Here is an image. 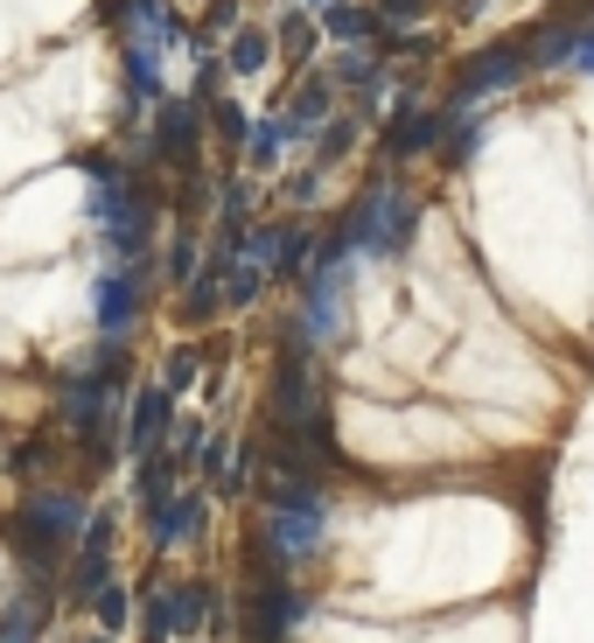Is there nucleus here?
<instances>
[{"label": "nucleus", "instance_id": "obj_1", "mask_svg": "<svg viewBox=\"0 0 594 643\" xmlns=\"http://www.w3.org/2000/svg\"><path fill=\"white\" fill-rule=\"evenodd\" d=\"M413 232V196H392V189H371L350 217V245H371V252H399Z\"/></svg>", "mask_w": 594, "mask_h": 643}, {"label": "nucleus", "instance_id": "obj_2", "mask_svg": "<svg viewBox=\"0 0 594 643\" xmlns=\"http://www.w3.org/2000/svg\"><path fill=\"white\" fill-rule=\"evenodd\" d=\"M343 280H350V259H322L315 294H309V308H301V343H329L343 329Z\"/></svg>", "mask_w": 594, "mask_h": 643}, {"label": "nucleus", "instance_id": "obj_3", "mask_svg": "<svg viewBox=\"0 0 594 643\" xmlns=\"http://www.w3.org/2000/svg\"><path fill=\"white\" fill-rule=\"evenodd\" d=\"M29 524H35V539H43V545H70V539L91 532V510L70 497V489H35V497H29Z\"/></svg>", "mask_w": 594, "mask_h": 643}, {"label": "nucleus", "instance_id": "obj_4", "mask_svg": "<svg viewBox=\"0 0 594 643\" xmlns=\"http://www.w3.org/2000/svg\"><path fill=\"white\" fill-rule=\"evenodd\" d=\"M141 287H147V267H105L99 273V336H105V343H120V336H126Z\"/></svg>", "mask_w": 594, "mask_h": 643}, {"label": "nucleus", "instance_id": "obj_5", "mask_svg": "<svg viewBox=\"0 0 594 643\" xmlns=\"http://www.w3.org/2000/svg\"><path fill=\"white\" fill-rule=\"evenodd\" d=\"M322 545V510H273L266 518V560H309Z\"/></svg>", "mask_w": 594, "mask_h": 643}, {"label": "nucleus", "instance_id": "obj_6", "mask_svg": "<svg viewBox=\"0 0 594 643\" xmlns=\"http://www.w3.org/2000/svg\"><path fill=\"white\" fill-rule=\"evenodd\" d=\"M161 441H168V392L141 385L133 392V420H126V448L133 455H161Z\"/></svg>", "mask_w": 594, "mask_h": 643}, {"label": "nucleus", "instance_id": "obj_7", "mask_svg": "<svg viewBox=\"0 0 594 643\" xmlns=\"http://www.w3.org/2000/svg\"><path fill=\"white\" fill-rule=\"evenodd\" d=\"M517 70H525V56H511V49H490V56H475V64L462 70V84H455V99L475 105V99H490L496 84H511Z\"/></svg>", "mask_w": 594, "mask_h": 643}, {"label": "nucleus", "instance_id": "obj_8", "mask_svg": "<svg viewBox=\"0 0 594 643\" xmlns=\"http://www.w3.org/2000/svg\"><path fill=\"white\" fill-rule=\"evenodd\" d=\"M203 532V497H168L155 510V545H189Z\"/></svg>", "mask_w": 594, "mask_h": 643}, {"label": "nucleus", "instance_id": "obj_9", "mask_svg": "<svg viewBox=\"0 0 594 643\" xmlns=\"http://www.w3.org/2000/svg\"><path fill=\"white\" fill-rule=\"evenodd\" d=\"M155 140L168 161H189V147H197V105H161L155 112Z\"/></svg>", "mask_w": 594, "mask_h": 643}, {"label": "nucleus", "instance_id": "obj_10", "mask_svg": "<svg viewBox=\"0 0 594 643\" xmlns=\"http://www.w3.org/2000/svg\"><path fill=\"white\" fill-rule=\"evenodd\" d=\"M133 497H141L147 510H161L168 497H176V455H141V469H133Z\"/></svg>", "mask_w": 594, "mask_h": 643}, {"label": "nucleus", "instance_id": "obj_11", "mask_svg": "<svg viewBox=\"0 0 594 643\" xmlns=\"http://www.w3.org/2000/svg\"><path fill=\"white\" fill-rule=\"evenodd\" d=\"M309 616V601H301L294 588H259V636H280V630H294V622Z\"/></svg>", "mask_w": 594, "mask_h": 643}, {"label": "nucleus", "instance_id": "obj_12", "mask_svg": "<svg viewBox=\"0 0 594 643\" xmlns=\"http://www.w3.org/2000/svg\"><path fill=\"white\" fill-rule=\"evenodd\" d=\"M43 636V609L35 601H14L8 616H0V643H35Z\"/></svg>", "mask_w": 594, "mask_h": 643}, {"label": "nucleus", "instance_id": "obj_13", "mask_svg": "<svg viewBox=\"0 0 594 643\" xmlns=\"http://www.w3.org/2000/svg\"><path fill=\"white\" fill-rule=\"evenodd\" d=\"M287 134H294L287 120H266V126H253V134H245V140H253L245 155H253L259 168H273V161H280V147H287Z\"/></svg>", "mask_w": 594, "mask_h": 643}, {"label": "nucleus", "instance_id": "obj_14", "mask_svg": "<svg viewBox=\"0 0 594 643\" xmlns=\"http://www.w3.org/2000/svg\"><path fill=\"white\" fill-rule=\"evenodd\" d=\"M266 56H273V43H266L259 29H238V43H232V70H238V78H253V70H266Z\"/></svg>", "mask_w": 594, "mask_h": 643}, {"label": "nucleus", "instance_id": "obj_15", "mask_svg": "<svg viewBox=\"0 0 594 643\" xmlns=\"http://www.w3.org/2000/svg\"><path fill=\"white\" fill-rule=\"evenodd\" d=\"M315 120H329V84H322V78H309V84H301V99H294V120H287V126L301 134V126H315Z\"/></svg>", "mask_w": 594, "mask_h": 643}, {"label": "nucleus", "instance_id": "obj_16", "mask_svg": "<svg viewBox=\"0 0 594 643\" xmlns=\"http://www.w3.org/2000/svg\"><path fill=\"white\" fill-rule=\"evenodd\" d=\"M378 22H371V14H363V8H343V0H336V8H329V35H336V43H363V35H371Z\"/></svg>", "mask_w": 594, "mask_h": 643}, {"label": "nucleus", "instance_id": "obj_17", "mask_svg": "<svg viewBox=\"0 0 594 643\" xmlns=\"http://www.w3.org/2000/svg\"><path fill=\"white\" fill-rule=\"evenodd\" d=\"M189 385H197V350H176V357H168V371H161V392L176 399V392H189Z\"/></svg>", "mask_w": 594, "mask_h": 643}, {"label": "nucleus", "instance_id": "obj_18", "mask_svg": "<svg viewBox=\"0 0 594 643\" xmlns=\"http://www.w3.org/2000/svg\"><path fill=\"white\" fill-rule=\"evenodd\" d=\"M217 273H224V267H210L197 287H189V322H210V315H217Z\"/></svg>", "mask_w": 594, "mask_h": 643}, {"label": "nucleus", "instance_id": "obj_19", "mask_svg": "<svg viewBox=\"0 0 594 643\" xmlns=\"http://www.w3.org/2000/svg\"><path fill=\"white\" fill-rule=\"evenodd\" d=\"M573 43H581V29H546V43H539V64H560V56H573Z\"/></svg>", "mask_w": 594, "mask_h": 643}, {"label": "nucleus", "instance_id": "obj_20", "mask_svg": "<svg viewBox=\"0 0 594 643\" xmlns=\"http://www.w3.org/2000/svg\"><path fill=\"white\" fill-rule=\"evenodd\" d=\"M427 140H434V120H419V112H413V120L399 126V155H419Z\"/></svg>", "mask_w": 594, "mask_h": 643}, {"label": "nucleus", "instance_id": "obj_21", "mask_svg": "<svg viewBox=\"0 0 594 643\" xmlns=\"http://www.w3.org/2000/svg\"><path fill=\"white\" fill-rule=\"evenodd\" d=\"M99 622H112V630L126 622V595L120 588H99Z\"/></svg>", "mask_w": 594, "mask_h": 643}, {"label": "nucleus", "instance_id": "obj_22", "mask_svg": "<svg viewBox=\"0 0 594 643\" xmlns=\"http://www.w3.org/2000/svg\"><path fill=\"white\" fill-rule=\"evenodd\" d=\"M280 35H287V56H309V43H315V29L301 22V14H294V22H287Z\"/></svg>", "mask_w": 594, "mask_h": 643}, {"label": "nucleus", "instance_id": "obj_23", "mask_svg": "<svg viewBox=\"0 0 594 643\" xmlns=\"http://www.w3.org/2000/svg\"><path fill=\"white\" fill-rule=\"evenodd\" d=\"M197 441H203V420H182V427H176V462L197 455Z\"/></svg>", "mask_w": 594, "mask_h": 643}, {"label": "nucleus", "instance_id": "obj_24", "mask_svg": "<svg viewBox=\"0 0 594 643\" xmlns=\"http://www.w3.org/2000/svg\"><path fill=\"white\" fill-rule=\"evenodd\" d=\"M217 134H224V140L245 134V112H238V105H217Z\"/></svg>", "mask_w": 594, "mask_h": 643}, {"label": "nucleus", "instance_id": "obj_25", "mask_svg": "<svg viewBox=\"0 0 594 643\" xmlns=\"http://www.w3.org/2000/svg\"><path fill=\"white\" fill-rule=\"evenodd\" d=\"M573 64H587V70H594V29H581V43H573Z\"/></svg>", "mask_w": 594, "mask_h": 643}, {"label": "nucleus", "instance_id": "obj_26", "mask_svg": "<svg viewBox=\"0 0 594 643\" xmlns=\"http://www.w3.org/2000/svg\"><path fill=\"white\" fill-rule=\"evenodd\" d=\"M85 643H112V636H85Z\"/></svg>", "mask_w": 594, "mask_h": 643}, {"label": "nucleus", "instance_id": "obj_27", "mask_svg": "<svg viewBox=\"0 0 594 643\" xmlns=\"http://www.w3.org/2000/svg\"><path fill=\"white\" fill-rule=\"evenodd\" d=\"M322 8H336V0H322Z\"/></svg>", "mask_w": 594, "mask_h": 643}]
</instances>
